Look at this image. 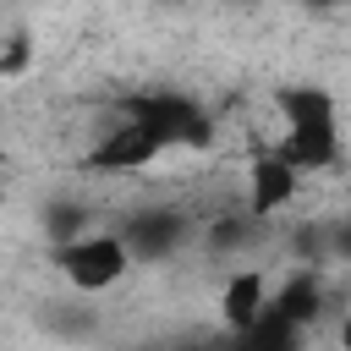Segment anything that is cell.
<instances>
[{
	"mask_svg": "<svg viewBox=\"0 0 351 351\" xmlns=\"http://www.w3.org/2000/svg\"><path fill=\"white\" fill-rule=\"evenodd\" d=\"M335 346H340V351H351V307H346V313H340V324H335Z\"/></svg>",
	"mask_w": 351,
	"mask_h": 351,
	"instance_id": "7",
	"label": "cell"
},
{
	"mask_svg": "<svg viewBox=\"0 0 351 351\" xmlns=\"http://www.w3.org/2000/svg\"><path fill=\"white\" fill-rule=\"evenodd\" d=\"M49 263L66 280V291H77V296H110L137 269V252H132V241H126L121 225H88L82 236L49 247Z\"/></svg>",
	"mask_w": 351,
	"mask_h": 351,
	"instance_id": "3",
	"label": "cell"
},
{
	"mask_svg": "<svg viewBox=\"0 0 351 351\" xmlns=\"http://www.w3.org/2000/svg\"><path fill=\"white\" fill-rule=\"evenodd\" d=\"M302 186L307 176L274 148V143H252V154L241 159V197L258 219H280L302 203Z\"/></svg>",
	"mask_w": 351,
	"mask_h": 351,
	"instance_id": "4",
	"label": "cell"
},
{
	"mask_svg": "<svg viewBox=\"0 0 351 351\" xmlns=\"http://www.w3.org/2000/svg\"><path fill=\"white\" fill-rule=\"evenodd\" d=\"M170 154L143 132V126H132L121 110H115V121L82 148V170H93V176H143V170H154V165H165Z\"/></svg>",
	"mask_w": 351,
	"mask_h": 351,
	"instance_id": "5",
	"label": "cell"
},
{
	"mask_svg": "<svg viewBox=\"0 0 351 351\" xmlns=\"http://www.w3.org/2000/svg\"><path fill=\"white\" fill-rule=\"evenodd\" d=\"M121 115L132 126H143L165 154H203L219 137V121L186 88H137L121 99Z\"/></svg>",
	"mask_w": 351,
	"mask_h": 351,
	"instance_id": "2",
	"label": "cell"
},
{
	"mask_svg": "<svg viewBox=\"0 0 351 351\" xmlns=\"http://www.w3.org/2000/svg\"><path fill=\"white\" fill-rule=\"evenodd\" d=\"M269 302H274V285H269V269L263 263L241 258V263H230L219 274V324L230 335H252L263 324Z\"/></svg>",
	"mask_w": 351,
	"mask_h": 351,
	"instance_id": "6",
	"label": "cell"
},
{
	"mask_svg": "<svg viewBox=\"0 0 351 351\" xmlns=\"http://www.w3.org/2000/svg\"><path fill=\"white\" fill-rule=\"evenodd\" d=\"M274 148L302 170V176H324L340 165L346 154V121H340V99L324 82H285L274 99Z\"/></svg>",
	"mask_w": 351,
	"mask_h": 351,
	"instance_id": "1",
	"label": "cell"
},
{
	"mask_svg": "<svg viewBox=\"0 0 351 351\" xmlns=\"http://www.w3.org/2000/svg\"><path fill=\"white\" fill-rule=\"evenodd\" d=\"M307 5H318V11H329V5H346V0H307Z\"/></svg>",
	"mask_w": 351,
	"mask_h": 351,
	"instance_id": "8",
	"label": "cell"
}]
</instances>
